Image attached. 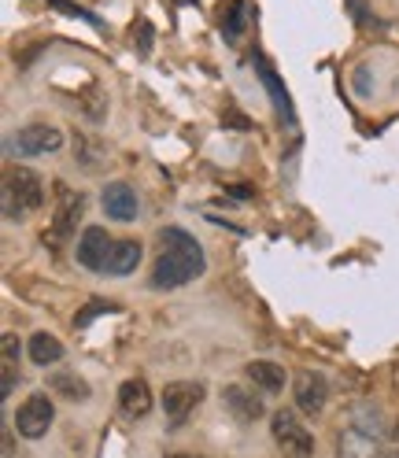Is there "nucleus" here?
<instances>
[{"instance_id": "nucleus-17", "label": "nucleus", "mask_w": 399, "mask_h": 458, "mask_svg": "<svg viewBox=\"0 0 399 458\" xmlns=\"http://www.w3.org/2000/svg\"><path fill=\"white\" fill-rule=\"evenodd\" d=\"M244 30V0H222V34L241 38Z\"/></svg>"}, {"instance_id": "nucleus-14", "label": "nucleus", "mask_w": 399, "mask_h": 458, "mask_svg": "<svg viewBox=\"0 0 399 458\" xmlns=\"http://www.w3.org/2000/svg\"><path fill=\"white\" fill-rule=\"evenodd\" d=\"M340 458H381L378 454V433H366V428L352 425L340 437Z\"/></svg>"}, {"instance_id": "nucleus-4", "label": "nucleus", "mask_w": 399, "mask_h": 458, "mask_svg": "<svg viewBox=\"0 0 399 458\" xmlns=\"http://www.w3.org/2000/svg\"><path fill=\"white\" fill-rule=\"evenodd\" d=\"M52 421H55V403H52L45 392H34L19 407V414H15V433L26 437V440H41L48 428H52Z\"/></svg>"}, {"instance_id": "nucleus-16", "label": "nucleus", "mask_w": 399, "mask_h": 458, "mask_svg": "<svg viewBox=\"0 0 399 458\" xmlns=\"http://www.w3.org/2000/svg\"><path fill=\"white\" fill-rule=\"evenodd\" d=\"M30 359H34V366H55L64 359V344L52 333H34L30 336Z\"/></svg>"}, {"instance_id": "nucleus-26", "label": "nucleus", "mask_w": 399, "mask_h": 458, "mask_svg": "<svg viewBox=\"0 0 399 458\" xmlns=\"http://www.w3.org/2000/svg\"><path fill=\"white\" fill-rule=\"evenodd\" d=\"M381 458H399V447H392V451H385Z\"/></svg>"}, {"instance_id": "nucleus-1", "label": "nucleus", "mask_w": 399, "mask_h": 458, "mask_svg": "<svg viewBox=\"0 0 399 458\" xmlns=\"http://www.w3.org/2000/svg\"><path fill=\"white\" fill-rule=\"evenodd\" d=\"M208 270V255L200 248V241L185 229H163L159 233V259L152 267V289H182V284L196 281Z\"/></svg>"}, {"instance_id": "nucleus-11", "label": "nucleus", "mask_w": 399, "mask_h": 458, "mask_svg": "<svg viewBox=\"0 0 399 458\" xmlns=\"http://www.w3.org/2000/svg\"><path fill=\"white\" fill-rule=\"evenodd\" d=\"M100 208H104L107 218H115V222H133L137 218V192L126 182H111L100 192Z\"/></svg>"}, {"instance_id": "nucleus-10", "label": "nucleus", "mask_w": 399, "mask_h": 458, "mask_svg": "<svg viewBox=\"0 0 399 458\" xmlns=\"http://www.w3.org/2000/svg\"><path fill=\"white\" fill-rule=\"evenodd\" d=\"M222 403H225V411H230L237 421H244V425H251V421H259L263 418V399L255 395L251 388H244V385H225L222 388Z\"/></svg>"}, {"instance_id": "nucleus-6", "label": "nucleus", "mask_w": 399, "mask_h": 458, "mask_svg": "<svg viewBox=\"0 0 399 458\" xmlns=\"http://www.w3.org/2000/svg\"><path fill=\"white\" fill-rule=\"evenodd\" d=\"M200 399H204V385L200 381H170L163 388V414L170 425H182L196 407H200Z\"/></svg>"}, {"instance_id": "nucleus-20", "label": "nucleus", "mask_w": 399, "mask_h": 458, "mask_svg": "<svg viewBox=\"0 0 399 458\" xmlns=\"http://www.w3.org/2000/svg\"><path fill=\"white\" fill-rule=\"evenodd\" d=\"M48 4L55 8V12H64V15H71V19H81V22H89L93 30H104V22L93 15V12H85V8H78V4H71V0H48Z\"/></svg>"}, {"instance_id": "nucleus-28", "label": "nucleus", "mask_w": 399, "mask_h": 458, "mask_svg": "<svg viewBox=\"0 0 399 458\" xmlns=\"http://www.w3.org/2000/svg\"><path fill=\"white\" fill-rule=\"evenodd\" d=\"M395 437H399V425H395Z\"/></svg>"}, {"instance_id": "nucleus-21", "label": "nucleus", "mask_w": 399, "mask_h": 458, "mask_svg": "<svg viewBox=\"0 0 399 458\" xmlns=\"http://www.w3.org/2000/svg\"><path fill=\"white\" fill-rule=\"evenodd\" d=\"M259 71H263V81L270 85V93H274V100H277V111H281V114H293V111H289V97L281 93V85H277V78H274V71H270L267 60H259Z\"/></svg>"}, {"instance_id": "nucleus-19", "label": "nucleus", "mask_w": 399, "mask_h": 458, "mask_svg": "<svg viewBox=\"0 0 399 458\" xmlns=\"http://www.w3.org/2000/svg\"><path fill=\"white\" fill-rule=\"evenodd\" d=\"M52 388L64 392V395H71V399H85V395H89V385L78 381V377H71V374H55V377H52Z\"/></svg>"}, {"instance_id": "nucleus-22", "label": "nucleus", "mask_w": 399, "mask_h": 458, "mask_svg": "<svg viewBox=\"0 0 399 458\" xmlns=\"http://www.w3.org/2000/svg\"><path fill=\"white\" fill-rule=\"evenodd\" d=\"M0 355H4V369H19V336L15 333H4V340H0Z\"/></svg>"}, {"instance_id": "nucleus-5", "label": "nucleus", "mask_w": 399, "mask_h": 458, "mask_svg": "<svg viewBox=\"0 0 399 458\" xmlns=\"http://www.w3.org/2000/svg\"><path fill=\"white\" fill-rule=\"evenodd\" d=\"M81 211H85V196L81 192H71V189H60L55 196V215H52V229L45 233V244L60 248L81 222Z\"/></svg>"}, {"instance_id": "nucleus-29", "label": "nucleus", "mask_w": 399, "mask_h": 458, "mask_svg": "<svg viewBox=\"0 0 399 458\" xmlns=\"http://www.w3.org/2000/svg\"><path fill=\"white\" fill-rule=\"evenodd\" d=\"M178 4H185V0H178Z\"/></svg>"}, {"instance_id": "nucleus-15", "label": "nucleus", "mask_w": 399, "mask_h": 458, "mask_svg": "<svg viewBox=\"0 0 399 458\" xmlns=\"http://www.w3.org/2000/svg\"><path fill=\"white\" fill-rule=\"evenodd\" d=\"M137 263H140V244L137 241H115V248L107 255V274L126 277L137 270Z\"/></svg>"}, {"instance_id": "nucleus-7", "label": "nucleus", "mask_w": 399, "mask_h": 458, "mask_svg": "<svg viewBox=\"0 0 399 458\" xmlns=\"http://www.w3.org/2000/svg\"><path fill=\"white\" fill-rule=\"evenodd\" d=\"M293 399H296V407L303 414H322L326 411V399H329V385L322 374H315V369H300L296 374V385H293Z\"/></svg>"}, {"instance_id": "nucleus-24", "label": "nucleus", "mask_w": 399, "mask_h": 458, "mask_svg": "<svg viewBox=\"0 0 399 458\" xmlns=\"http://www.w3.org/2000/svg\"><path fill=\"white\" fill-rule=\"evenodd\" d=\"M225 123H230V126H241V130H248V119H241L237 111H230V114H225Z\"/></svg>"}, {"instance_id": "nucleus-12", "label": "nucleus", "mask_w": 399, "mask_h": 458, "mask_svg": "<svg viewBox=\"0 0 399 458\" xmlns=\"http://www.w3.org/2000/svg\"><path fill=\"white\" fill-rule=\"evenodd\" d=\"M152 388H149V381L145 377H130V381H123V388H119V411L126 414V418H145L149 411H152Z\"/></svg>"}, {"instance_id": "nucleus-25", "label": "nucleus", "mask_w": 399, "mask_h": 458, "mask_svg": "<svg viewBox=\"0 0 399 458\" xmlns=\"http://www.w3.org/2000/svg\"><path fill=\"white\" fill-rule=\"evenodd\" d=\"M230 192H233V196H237V199H248V196H251V189H248V185H233V189H230Z\"/></svg>"}, {"instance_id": "nucleus-3", "label": "nucleus", "mask_w": 399, "mask_h": 458, "mask_svg": "<svg viewBox=\"0 0 399 458\" xmlns=\"http://www.w3.org/2000/svg\"><path fill=\"white\" fill-rule=\"evenodd\" d=\"M270 437H274V444L289 458H310V454H315V437H310V428L300 421L296 411H274Z\"/></svg>"}, {"instance_id": "nucleus-18", "label": "nucleus", "mask_w": 399, "mask_h": 458, "mask_svg": "<svg viewBox=\"0 0 399 458\" xmlns=\"http://www.w3.org/2000/svg\"><path fill=\"white\" fill-rule=\"evenodd\" d=\"M152 41H156V34H152V22L149 19H137V26H133V52L145 60V55L152 52Z\"/></svg>"}, {"instance_id": "nucleus-23", "label": "nucleus", "mask_w": 399, "mask_h": 458, "mask_svg": "<svg viewBox=\"0 0 399 458\" xmlns=\"http://www.w3.org/2000/svg\"><path fill=\"white\" fill-rule=\"evenodd\" d=\"M104 310H115V307H111V303H89V307H85V314H78V318H74V326H78V329L89 326L97 314H104Z\"/></svg>"}, {"instance_id": "nucleus-27", "label": "nucleus", "mask_w": 399, "mask_h": 458, "mask_svg": "<svg viewBox=\"0 0 399 458\" xmlns=\"http://www.w3.org/2000/svg\"><path fill=\"white\" fill-rule=\"evenodd\" d=\"M166 458H200V454H182V451H178V454H166Z\"/></svg>"}, {"instance_id": "nucleus-8", "label": "nucleus", "mask_w": 399, "mask_h": 458, "mask_svg": "<svg viewBox=\"0 0 399 458\" xmlns=\"http://www.w3.org/2000/svg\"><path fill=\"white\" fill-rule=\"evenodd\" d=\"M60 145H64V133L55 130V126H45V123H34V126L19 130L15 140H12V148L19 156H48V152L60 148Z\"/></svg>"}, {"instance_id": "nucleus-2", "label": "nucleus", "mask_w": 399, "mask_h": 458, "mask_svg": "<svg viewBox=\"0 0 399 458\" xmlns=\"http://www.w3.org/2000/svg\"><path fill=\"white\" fill-rule=\"evenodd\" d=\"M0 199H4V218L8 222H22L26 215L45 204V182L34 174L30 166H8Z\"/></svg>"}, {"instance_id": "nucleus-9", "label": "nucleus", "mask_w": 399, "mask_h": 458, "mask_svg": "<svg viewBox=\"0 0 399 458\" xmlns=\"http://www.w3.org/2000/svg\"><path fill=\"white\" fill-rule=\"evenodd\" d=\"M111 248H115V241L107 237V229H100V225H89L81 233V241H78V263L81 267H89V270H97V274H104L107 270V255H111Z\"/></svg>"}, {"instance_id": "nucleus-13", "label": "nucleus", "mask_w": 399, "mask_h": 458, "mask_svg": "<svg viewBox=\"0 0 399 458\" xmlns=\"http://www.w3.org/2000/svg\"><path fill=\"white\" fill-rule=\"evenodd\" d=\"M244 377H248L255 388H259V392H267V395L284 392V369H281L277 362L255 359V362H248V366H244Z\"/></svg>"}]
</instances>
